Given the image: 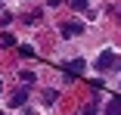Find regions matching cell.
I'll use <instances>...</instances> for the list:
<instances>
[{
    "label": "cell",
    "instance_id": "obj_1",
    "mask_svg": "<svg viewBox=\"0 0 121 115\" xmlns=\"http://www.w3.org/2000/svg\"><path fill=\"white\" fill-rule=\"evenodd\" d=\"M121 62H118V56L115 53H103L99 59H96V68H99V72H109V68H118Z\"/></svg>",
    "mask_w": 121,
    "mask_h": 115
},
{
    "label": "cell",
    "instance_id": "obj_2",
    "mask_svg": "<svg viewBox=\"0 0 121 115\" xmlns=\"http://www.w3.org/2000/svg\"><path fill=\"white\" fill-rule=\"evenodd\" d=\"M59 31H62L65 37H78V34H84V22H62Z\"/></svg>",
    "mask_w": 121,
    "mask_h": 115
},
{
    "label": "cell",
    "instance_id": "obj_3",
    "mask_svg": "<svg viewBox=\"0 0 121 115\" xmlns=\"http://www.w3.org/2000/svg\"><path fill=\"white\" fill-rule=\"evenodd\" d=\"M65 68V65H62ZM84 72V59H71L68 62V75H65V81H75V75H81Z\"/></svg>",
    "mask_w": 121,
    "mask_h": 115
},
{
    "label": "cell",
    "instance_id": "obj_4",
    "mask_svg": "<svg viewBox=\"0 0 121 115\" xmlns=\"http://www.w3.org/2000/svg\"><path fill=\"white\" fill-rule=\"evenodd\" d=\"M25 100H28V90L22 87V90H16V93L9 97V106H13V109H16V106H25Z\"/></svg>",
    "mask_w": 121,
    "mask_h": 115
},
{
    "label": "cell",
    "instance_id": "obj_5",
    "mask_svg": "<svg viewBox=\"0 0 121 115\" xmlns=\"http://www.w3.org/2000/svg\"><path fill=\"white\" fill-rule=\"evenodd\" d=\"M19 53H22V56H28V59H34V56H37V53H34V47H28V44H22Z\"/></svg>",
    "mask_w": 121,
    "mask_h": 115
},
{
    "label": "cell",
    "instance_id": "obj_6",
    "mask_svg": "<svg viewBox=\"0 0 121 115\" xmlns=\"http://www.w3.org/2000/svg\"><path fill=\"white\" fill-rule=\"evenodd\" d=\"M71 9H81V13H87V0H71Z\"/></svg>",
    "mask_w": 121,
    "mask_h": 115
},
{
    "label": "cell",
    "instance_id": "obj_7",
    "mask_svg": "<svg viewBox=\"0 0 121 115\" xmlns=\"http://www.w3.org/2000/svg\"><path fill=\"white\" fill-rule=\"evenodd\" d=\"M106 115H121V103H118V100H115V103H112V106H109V112H106Z\"/></svg>",
    "mask_w": 121,
    "mask_h": 115
},
{
    "label": "cell",
    "instance_id": "obj_8",
    "mask_svg": "<svg viewBox=\"0 0 121 115\" xmlns=\"http://www.w3.org/2000/svg\"><path fill=\"white\" fill-rule=\"evenodd\" d=\"M84 115H96V103H90V106L84 109Z\"/></svg>",
    "mask_w": 121,
    "mask_h": 115
},
{
    "label": "cell",
    "instance_id": "obj_9",
    "mask_svg": "<svg viewBox=\"0 0 121 115\" xmlns=\"http://www.w3.org/2000/svg\"><path fill=\"white\" fill-rule=\"evenodd\" d=\"M47 3H50V6H59V3H62V0H47Z\"/></svg>",
    "mask_w": 121,
    "mask_h": 115
},
{
    "label": "cell",
    "instance_id": "obj_10",
    "mask_svg": "<svg viewBox=\"0 0 121 115\" xmlns=\"http://www.w3.org/2000/svg\"><path fill=\"white\" fill-rule=\"evenodd\" d=\"M0 93H3V87H0Z\"/></svg>",
    "mask_w": 121,
    "mask_h": 115
},
{
    "label": "cell",
    "instance_id": "obj_11",
    "mask_svg": "<svg viewBox=\"0 0 121 115\" xmlns=\"http://www.w3.org/2000/svg\"><path fill=\"white\" fill-rule=\"evenodd\" d=\"M0 115H3V112H0Z\"/></svg>",
    "mask_w": 121,
    "mask_h": 115
}]
</instances>
